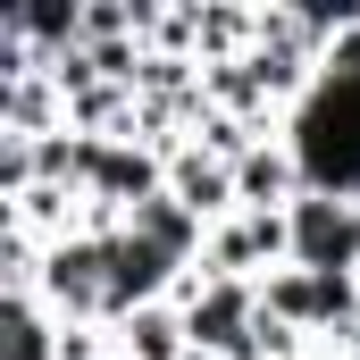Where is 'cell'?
<instances>
[{
	"instance_id": "obj_2",
	"label": "cell",
	"mask_w": 360,
	"mask_h": 360,
	"mask_svg": "<svg viewBox=\"0 0 360 360\" xmlns=\"http://www.w3.org/2000/svg\"><path fill=\"white\" fill-rule=\"evenodd\" d=\"M293 269V226H285V210L260 218V210H235L226 226H210V252H201V276H243V285H260V276Z\"/></svg>"
},
{
	"instance_id": "obj_8",
	"label": "cell",
	"mask_w": 360,
	"mask_h": 360,
	"mask_svg": "<svg viewBox=\"0 0 360 360\" xmlns=\"http://www.w3.org/2000/svg\"><path fill=\"white\" fill-rule=\"evenodd\" d=\"M335 352H344V360H360V327H352V335H344V344H335Z\"/></svg>"
},
{
	"instance_id": "obj_4",
	"label": "cell",
	"mask_w": 360,
	"mask_h": 360,
	"mask_svg": "<svg viewBox=\"0 0 360 360\" xmlns=\"http://www.w3.org/2000/svg\"><path fill=\"white\" fill-rule=\"evenodd\" d=\"M168 193H176L184 210H201L210 226H226L243 201H235V160H218V151H201V143H176L168 151Z\"/></svg>"
},
{
	"instance_id": "obj_3",
	"label": "cell",
	"mask_w": 360,
	"mask_h": 360,
	"mask_svg": "<svg viewBox=\"0 0 360 360\" xmlns=\"http://www.w3.org/2000/svg\"><path fill=\"white\" fill-rule=\"evenodd\" d=\"M302 193H310V160H302V143H293V134H260V143L235 160V201H243V210H260V218L293 210Z\"/></svg>"
},
{
	"instance_id": "obj_1",
	"label": "cell",
	"mask_w": 360,
	"mask_h": 360,
	"mask_svg": "<svg viewBox=\"0 0 360 360\" xmlns=\"http://www.w3.org/2000/svg\"><path fill=\"white\" fill-rule=\"evenodd\" d=\"M285 226H293V269H360V193H327V184H310L293 210H285Z\"/></svg>"
},
{
	"instance_id": "obj_5",
	"label": "cell",
	"mask_w": 360,
	"mask_h": 360,
	"mask_svg": "<svg viewBox=\"0 0 360 360\" xmlns=\"http://www.w3.org/2000/svg\"><path fill=\"white\" fill-rule=\"evenodd\" d=\"M126 226H134L151 252H168L176 269H201V252H210V218H201V210H184L176 193H151V201H143Z\"/></svg>"
},
{
	"instance_id": "obj_6",
	"label": "cell",
	"mask_w": 360,
	"mask_h": 360,
	"mask_svg": "<svg viewBox=\"0 0 360 360\" xmlns=\"http://www.w3.org/2000/svg\"><path fill=\"white\" fill-rule=\"evenodd\" d=\"M109 344H117V360H193V335H184V310H176V302H151V310L117 319Z\"/></svg>"
},
{
	"instance_id": "obj_7",
	"label": "cell",
	"mask_w": 360,
	"mask_h": 360,
	"mask_svg": "<svg viewBox=\"0 0 360 360\" xmlns=\"http://www.w3.org/2000/svg\"><path fill=\"white\" fill-rule=\"evenodd\" d=\"M260 310H269L276 327H293V335H327V302H319V269H276L260 276Z\"/></svg>"
}]
</instances>
